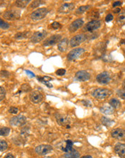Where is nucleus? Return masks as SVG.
<instances>
[{
    "label": "nucleus",
    "instance_id": "1a4fd4ad",
    "mask_svg": "<svg viewBox=\"0 0 125 158\" xmlns=\"http://www.w3.org/2000/svg\"><path fill=\"white\" fill-rule=\"evenodd\" d=\"M53 150V147L49 145H41L35 148V152L40 155H45Z\"/></svg>",
    "mask_w": 125,
    "mask_h": 158
},
{
    "label": "nucleus",
    "instance_id": "f8f14e48",
    "mask_svg": "<svg viewBox=\"0 0 125 158\" xmlns=\"http://www.w3.org/2000/svg\"><path fill=\"white\" fill-rule=\"evenodd\" d=\"M60 39H61V35H53L48 37V38L45 39V40L43 42V45L45 47L54 45L59 42Z\"/></svg>",
    "mask_w": 125,
    "mask_h": 158
},
{
    "label": "nucleus",
    "instance_id": "412c9836",
    "mask_svg": "<svg viewBox=\"0 0 125 158\" xmlns=\"http://www.w3.org/2000/svg\"><path fill=\"white\" fill-rule=\"evenodd\" d=\"M117 22L119 26H123L125 25V11L119 12L117 17Z\"/></svg>",
    "mask_w": 125,
    "mask_h": 158
},
{
    "label": "nucleus",
    "instance_id": "f3484780",
    "mask_svg": "<svg viewBox=\"0 0 125 158\" xmlns=\"http://www.w3.org/2000/svg\"><path fill=\"white\" fill-rule=\"evenodd\" d=\"M83 24H84V22H83V20L82 19H76V20L74 21L70 25V26H69L68 28V30L71 32H76V30H78V29L81 28L83 25Z\"/></svg>",
    "mask_w": 125,
    "mask_h": 158
},
{
    "label": "nucleus",
    "instance_id": "39448f33",
    "mask_svg": "<svg viewBox=\"0 0 125 158\" xmlns=\"http://www.w3.org/2000/svg\"><path fill=\"white\" fill-rule=\"evenodd\" d=\"M55 119H56L57 123H58L59 125L62 126V127H70L69 125H70L71 124V120L68 116H65V115L58 114L55 115Z\"/></svg>",
    "mask_w": 125,
    "mask_h": 158
},
{
    "label": "nucleus",
    "instance_id": "7ed1b4c3",
    "mask_svg": "<svg viewBox=\"0 0 125 158\" xmlns=\"http://www.w3.org/2000/svg\"><path fill=\"white\" fill-rule=\"evenodd\" d=\"M20 11L17 10H8L7 12H5L4 14H3V17L4 18L7 20L13 21L15 19H19L20 17Z\"/></svg>",
    "mask_w": 125,
    "mask_h": 158
},
{
    "label": "nucleus",
    "instance_id": "0eeeda50",
    "mask_svg": "<svg viewBox=\"0 0 125 158\" xmlns=\"http://www.w3.org/2000/svg\"><path fill=\"white\" fill-rule=\"evenodd\" d=\"M10 124L14 127H19L24 125L26 123V117L22 115L13 116L10 120Z\"/></svg>",
    "mask_w": 125,
    "mask_h": 158
},
{
    "label": "nucleus",
    "instance_id": "aec40b11",
    "mask_svg": "<svg viewBox=\"0 0 125 158\" xmlns=\"http://www.w3.org/2000/svg\"><path fill=\"white\" fill-rule=\"evenodd\" d=\"M100 111L103 114L112 115L114 113V109L111 106H103L100 109Z\"/></svg>",
    "mask_w": 125,
    "mask_h": 158
},
{
    "label": "nucleus",
    "instance_id": "2eb2a0df",
    "mask_svg": "<svg viewBox=\"0 0 125 158\" xmlns=\"http://www.w3.org/2000/svg\"><path fill=\"white\" fill-rule=\"evenodd\" d=\"M30 101L34 104H39L40 102H42V99H43V96L40 91H34L30 93Z\"/></svg>",
    "mask_w": 125,
    "mask_h": 158
},
{
    "label": "nucleus",
    "instance_id": "09e8293b",
    "mask_svg": "<svg viewBox=\"0 0 125 158\" xmlns=\"http://www.w3.org/2000/svg\"><path fill=\"white\" fill-rule=\"evenodd\" d=\"M81 158H93V157L90 155H86V156H83V157H81Z\"/></svg>",
    "mask_w": 125,
    "mask_h": 158
},
{
    "label": "nucleus",
    "instance_id": "c756f323",
    "mask_svg": "<svg viewBox=\"0 0 125 158\" xmlns=\"http://www.w3.org/2000/svg\"><path fill=\"white\" fill-rule=\"evenodd\" d=\"M10 132V129L8 127H0V136H7Z\"/></svg>",
    "mask_w": 125,
    "mask_h": 158
},
{
    "label": "nucleus",
    "instance_id": "c03bdc74",
    "mask_svg": "<svg viewBox=\"0 0 125 158\" xmlns=\"http://www.w3.org/2000/svg\"><path fill=\"white\" fill-rule=\"evenodd\" d=\"M103 45H104V44H103V43L102 44V42H101V44L99 45L100 48H101V49H102ZM99 50H99V49H96V51H97V53L99 51ZM101 55H102V56H103V55H104V52H103V51H102V50H101Z\"/></svg>",
    "mask_w": 125,
    "mask_h": 158
},
{
    "label": "nucleus",
    "instance_id": "a211bd4d",
    "mask_svg": "<svg viewBox=\"0 0 125 158\" xmlns=\"http://www.w3.org/2000/svg\"><path fill=\"white\" fill-rule=\"evenodd\" d=\"M114 151L121 158H125V144L117 143L114 147Z\"/></svg>",
    "mask_w": 125,
    "mask_h": 158
},
{
    "label": "nucleus",
    "instance_id": "4468645a",
    "mask_svg": "<svg viewBox=\"0 0 125 158\" xmlns=\"http://www.w3.org/2000/svg\"><path fill=\"white\" fill-rule=\"evenodd\" d=\"M75 77L78 81H87L91 78V74L86 71H79L76 73Z\"/></svg>",
    "mask_w": 125,
    "mask_h": 158
},
{
    "label": "nucleus",
    "instance_id": "ea45409f",
    "mask_svg": "<svg viewBox=\"0 0 125 158\" xmlns=\"http://www.w3.org/2000/svg\"><path fill=\"white\" fill-rule=\"evenodd\" d=\"M51 27L54 29V30H58V29L60 28V24L59 22H54L51 25Z\"/></svg>",
    "mask_w": 125,
    "mask_h": 158
},
{
    "label": "nucleus",
    "instance_id": "473e14b6",
    "mask_svg": "<svg viewBox=\"0 0 125 158\" xmlns=\"http://www.w3.org/2000/svg\"><path fill=\"white\" fill-rule=\"evenodd\" d=\"M44 3L45 1H33V3H31V4H30V8H33V9L37 8V7L40 6L41 4H42Z\"/></svg>",
    "mask_w": 125,
    "mask_h": 158
},
{
    "label": "nucleus",
    "instance_id": "e433bc0d",
    "mask_svg": "<svg viewBox=\"0 0 125 158\" xmlns=\"http://www.w3.org/2000/svg\"><path fill=\"white\" fill-rule=\"evenodd\" d=\"M103 60L106 62H112V57L111 56V55H103L102 56Z\"/></svg>",
    "mask_w": 125,
    "mask_h": 158
},
{
    "label": "nucleus",
    "instance_id": "f704fd0d",
    "mask_svg": "<svg viewBox=\"0 0 125 158\" xmlns=\"http://www.w3.org/2000/svg\"><path fill=\"white\" fill-rule=\"evenodd\" d=\"M117 95L119 97H120L121 98H122V99L125 100V90H123V89L118 90V91H117Z\"/></svg>",
    "mask_w": 125,
    "mask_h": 158
},
{
    "label": "nucleus",
    "instance_id": "8fccbe9b",
    "mask_svg": "<svg viewBox=\"0 0 125 158\" xmlns=\"http://www.w3.org/2000/svg\"><path fill=\"white\" fill-rule=\"evenodd\" d=\"M123 88H124V90H125V79H124V82H123Z\"/></svg>",
    "mask_w": 125,
    "mask_h": 158
},
{
    "label": "nucleus",
    "instance_id": "c9c22d12",
    "mask_svg": "<svg viewBox=\"0 0 125 158\" xmlns=\"http://www.w3.org/2000/svg\"><path fill=\"white\" fill-rule=\"evenodd\" d=\"M28 134H29V128H28V127H23L22 131H21V134L23 136H27L28 135Z\"/></svg>",
    "mask_w": 125,
    "mask_h": 158
},
{
    "label": "nucleus",
    "instance_id": "4c0bfd02",
    "mask_svg": "<svg viewBox=\"0 0 125 158\" xmlns=\"http://www.w3.org/2000/svg\"><path fill=\"white\" fill-rule=\"evenodd\" d=\"M65 72H66V71H65V69L60 68V69L57 70L56 72H55V73H56V75H60V76H62V75H64L65 74Z\"/></svg>",
    "mask_w": 125,
    "mask_h": 158
},
{
    "label": "nucleus",
    "instance_id": "4be33fe9",
    "mask_svg": "<svg viewBox=\"0 0 125 158\" xmlns=\"http://www.w3.org/2000/svg\"><path fill=\"white\" fill-rule=\"evenodd\" d=\"M65 158H79L80 157V154L78 151L73 149L72 150L69 151L65 153Z\"/></svg>",
    "mask_w": 125,
    "mask_h": 158
},
{
    "label": "nucleus",
    "instance_id": "72a5a7b5",
    "mask_svg": "<svg viewBox=\"0 0 125 158\" xmlns=\"http://www.w3.org/2000/svg\"><path fill=\"white\" fill-rule=\"evenodd\" d=\"M5 95H6V91H5V89L3 87H1V86H0V101L4 99Z\"/></svg>",
    "mask_w": 125,
    "mask_h": 158
},
{
    "label": "nucleus",
    "instance_id": "a19ab883",
    "mask_svg": "<svg viewBox=\"0 0 125 158\" xmlns=\"http://www.w3.org/2000/svg\"><path fill=\"white\" fill-rule=\"evenodd\" d=\"M114 17L112 14H108L106 15V18H105V20H106V22H111L112 20H113Z\"/></svg>",
    "mask_w": 125,
    "mask_h": 158
},
{
    "label": "nucleus",
    "instance_id": "423d86ee",
    "mask_svg": "<svg viewBox=\"0 0 125 158\" xmlns=\"http://www.w3.org/2000/svg\"><path fill=\"white\" fill-rule=\"evenodd\" d=\"M46 36H47V32H46L45 30L37 31L32 36L31 38H30V40L33 43H38L40 42V41H42V40L45 38Z\"/></svg>",
    "mask_w": 125,
    "mask_h": 158
},
{
    "label": "nucleus",
    "instance_id": "20e7f679",
    "mask_svg": "<svg viewBox=\"0 0 125 158\" xmlns=\"http://www.w3.org/2000/svg\"><path fill=\"white\" fill-rule=\"evenodd\" d=\"M85 52V50L82 48H78L76 49L72 50L68 54L67 59L69 61H74L78 59L81 55Z\"/></svg>",
    "mask_w": 125,
    "mask_h": 158
},
{
    "label": "nucleus",
    "instance_id": "79ce46f5",
    "mask_svg": "<svg viewBox=\"0 0 125 158\" xmlns=\"http://www.w3.org/2000/svg\"><path fill=\"white\" fill-rule=\"evenodd\" d=\"M82 103L83 104V105L87 107H91L92 106V104L89 100H83L82 101Z\"/></svg>",
    "mask_w": 125,
    "mask_h": 158
},
{
    "label": "nucleus",
    "instance_id": "9d476101",
    "mask_svg": "<svg viewBox=\"0 0 125 158\" xmlns=\"http://www.w3.org/2000/svg\"><path fill=\"white\" fill-rule=\"evenodd\" d=\"M86 40V36L83 34H79L74 36L70 40V45L71 48H74L79 45Z\"/></svg>",
    "mask_w": 125,
    "mask_h": 158
},
{
    "label": "nucleus",
    "instance_id": "7c9ffc66",
    "mask_svg": "<svg viewBox=\"0 0 125 158\" xmlns=\"http://www.w3.org/2000/svg\"><path fill=\"white\" fill-rule=\"evenodd\" d=\"M10 26L9 23L4 21L3 19H1V18H0V28L3 29V30H7V29L10 28Z\"/></svg>",
    "mask_w": 125,
    "mask_h": 158
},
{
    "label": "nucleus",
    "instance_id": "58836bf2",
    "mask_svg": "<svg viewBox=\"0 0 125 158\" xmlns=\"http://www.w3.org/2000/svg\"><path fill=\"white\" fill-rule=\"evenodd\" d=\"M18 111H19V109H17V107H12L10 109H9V112L11 113V114H17Z\"/></svg>",
    "mask_w": 125,
    "mask_h": 158
},
{
    "label": "nucleus",
    "instance_id": "37998d69",
    "mask_svg": "<svg viewBox=\"0 0 125 158\" xmlns=\"http://www.w3.org/2000/svg\"><path fill=\"white\" fill-rule=\"evenodd\" d=\"M122 5V1H114L113 3V7H116L117 6H121Z\"/></svg>",
    "mask_w": 125,
    "mask_h": 158
},
{
    "label": "nucleus",
    "instance_id": "ddd939ff",
    "mask_svg": "<svg viewBox=\"0 0 125 158\" xmlns=\"http://www.w3.org/2000/svg\"><path fill=\"white\" fill-rule=\"evenodd\" d=\"M75 4L74 3H65L59 7L58 12L60 14H68L74 9Z\"/></svg>",
    "mask_w": 125,
    "mask_h": 158
},
{
    "label": "nucleus",
    "instance_id": "6ab92c4d",
    "mask_svg": "<svg viewBox=\"0 0 125 158\" xmlns=\"http://www.w3.org/2000/svg\"><path fill=\"white\" fill-rule=\"evenodd\" d=\"M70 43L68 39V38H63L60 41L58 45V48L59 51L60 52H65L66 51L68 48V44Z\"/></svg>",
    "mask_w": 125,
    "mask_h": 158
},
{
    "label": "nucleus",
    "instance_id": "cd10ccee",
    "mask_svg": "<svg viewBox=\"0 0 125 158\" xmlns=\"http://www.w3.org/2000/svg\"><path fill=\"white\" fill-rule=\"evenodd\" d=\"M29 35V32H20L17 33L15 35V38L17 40H22V39H25L27 38L28 35Z\"/></svg>",
    "mask_w": 125,
    "mask_h": 158
},
{
    "label": "nucleus",
    "instance_id": "a18cd8bd",
    "mask_svg": "<svg viewBox=\"0 0 125 158\" xmlns=\"http://www.w3.org/2000/svg\"><path fill=\"white\" fill-rule=\"evenodd\" d=\"M4 158H15V157H14V156L11 154H8L5 156Z\"/></svg>",
    "mask_w": 125,
    "mask_h": 158
},
{
    "label": "nucleus",
    "instance_id": "f03ea898",
    "mask_svg": "<svg viewBox=\"0 0 125 158\" xmlns=\"http://www.w3.org/2000/svg\"><path fill=\"white\" fill-rule=\"evenodd\" d=\"M48 13V10L47 8L45 7H42V8H39L37 10H35L34 12H32L30 17L34 21L40 20V19H43L44 17H45V16L47 15Z\"/></svg>",
    "mask_w": 125,
    "mask_h": 158
},
{
    "label": "nucleus",
    "instance_id": "2f4dec72",
    "mask_svg": "<svg viewBox=\"0 0 125 158\" xmlns=\"http://www.w3.org/2000/svg\"><path fill=\"white\" fill-rule=\"evenodd\" d=\"M8 145L4 140L0 139V151H5L7 150Z\"/></svg>",
    "mask_w": 125,
    "mask_h": 158
},
{
    "label": "nucleus",
    "instance_id": "393cba45",
    "mask_svg": "<svg viewBox=\"0 0 125 158\" xmlns=\"http://www.w3.org/2000/svg\"><path fill=\"white\" fill-rule=\"evenodd\" d=\"M109 104L111 107H112L114 109H119L121 107V102L117 98H112L109 101Z\"/></svg>",
    "mask_w": 125,
    "mask_h": 158
},
{
    "label": "nucleus",
    "instance_id": "9b49d317",
    "mask_svg": "<svg viewBox=\"0 0 125 158\" xmlns=\"http://www.w3.org/2000/svg\"><path fill=\"white\" fill-rule=\"evenodd\" d=\"M96 80L100 84H108L111 80V75L108 72H102L96 76Z\"/></svg>",
    "mask_w": 125,
    "mask_h": 158
},
{
    "label": "nucleus",
    "instance_id": "3c124183",
    "mask_svg": "<svg viewBox=\"0 0 125 158\" xmlns=\"http://www.w3.org/2000/svg\"><path fill=\"white\" fill-rule=\"evenodd\" d=\"M123 50H124V53H125V46L124 47V48H123Z\"/></svg>",
    "mask_w": 125,
    "mask_h": 158
},
{
    "label": "nucleus",
    "instance_id": "de8ad7c7",
    "mask_svg": "<svg viewBox=\"0 0 125 158\" xmlns=\"http://www.w3.org/2000/svg\"><path fill=\"white\" fill-rule=\"evenodd\" d=\"M26 72H27V73H28V74L30 75H31V76H34V75H35L33 74V73H31V71H26Z\"/></svg>",
    "mask_w": 125,
    "mask_h": 158
},
{
    "label": "nucleus",
    "instance_id": "f257e3e1",
    "mask_svg": "<svg viewBox=\"0 0 125 158\" xmlns=\"http://www.w3.org/2000/svg\"><path fill=\"white\" fill-rule=\"evenodd\" d=\"M112 91L107 89H103V88H99V89H95L93 91V96L97 99H104L107 97L110 96L112 95Z\"/></svg>",
    "mask_w": 125,
    "mask_h": 158
},
{
    "label": "nucleus",
    "instance_id": "bb28decb",
    "mask_svg": "<svg viewBox=\"0 0 125 158\" xmlns=\"http://www.w3.org/2000/svg\"><path fill=\"white\" fill-rule=\"evenodd\" d=\"M29 2V0H18V1H16L15 4L16 6L19 7V8H24L28 4Z\"/></svg>",
    "mask_w": 125,
    "mask_h": 158
},
{
    "label": "nucleus",
    "instance_id": "dca6fc26",
    "mask_svg": "<svg viewBox=\"0 0 125 158\" xmlns=\"http://www.w3.org/2000/svg\"><path fill=\"white\" fill-rule=\"evenodd\" d=\"M112 136L114 139L119 140H125V130L122 129H115L112 131Z\"/></svg>",
    "mask_w": 125,
    "mask_h": 158
},
{
    "label": "nucleus",
    "instance_id": "6e6552de",
    "mask_svg": "<svg viewBox=\"0 0 125 158\" xmlns=\"http://www.w3.org/2000/svg\"><path fill=\"white\" fill-rule=\"evenodd\" d=\"M101 21L99 19H94V20L90 21L85 26L84 30L87 32H93L96 30L101 27Z\"/></svg>",
    "mask_w": 125,
    "mask_h": 158
},
{
    "label": "nucleus",
    "instance_id": "5701e85b",
    "mask_svg": "<svg viewBox=\"0 0 125 158\" xmlns=\"http://www.w3.org/2000/svg\"><path fill=\"white\" fill-rule=\"evenodd\" d=\"M91 8L90 5H83V6L79 7L76 11V14L77 15H80V14H83L84 12L88 11L89 9Z\"/></svg>",
    "mask_w": 125,
    "mask_h": 158
},
{
    "label": "nucleus",
    "instance_id": "a878e982",
    "mask_svg": "<svg viewBox=\"0 0 125 158\" xmlns=\"http://www.w3.org/2000/svg\"><path fill=\"white\" fill-rule=\"evenodd\" d=\"M73 145H74V143H73V142L71 141V140H66V141H65V147L62 148V150L65 152H69V151L72 150Z\"/></svg>",
    "mask_w": 125,
    "mask_h": 158
},
{
    "label": "nucleus",
    "instance_id": "b1692460",
    "mask_svg": "<svg viewBox=\"0 0 125 158\" xmlns=\"http://www.w3.org/2000/svg\"><path fill=\"white\" fill-rule=\"evenodd\" d=\"M37 79H38V80H40V81L43 83L45 85L47 86L48 87H49V88L53 87V86L50 85L49 84V81H51V80H52V78H50V77H48V76L37 77Z\"/></svg>",
    "mask_w": 125,
    "mask_h": 158
},
{
    "label": "nucleus",
    "instance_id": "c85d7f7f",
    "mask_svg": "<svg viewBox=\"0 0 125 158\" xmlns=\"http://www.w3.org/2000/svg\"><path fill=\"white\" fill-rule=\"evenodd\" d=\"M101 122H102L103 125L106 126V127H110V126L114 123V121L113 120H111L110 118L103 116V117L101 118Z\"/></svg>",
    "mask_w": 125,
    "mask_h": 158
},
{
    "label": "nucleus",
    "instance_id": "49530a36",
    "mask_svg": "<svg viewBox=\"0 0 125 158\" xmlns=\"http://www.w3.org/2000/svg\"><path fill=\"white\" fill-rule=\"evenodd\" d=\"M114 13H119V12H120V9L117 8L116 10H114Z\"/></svg>",
    "mask_w": 125,
    "mask_h": 158
}]
</instances>
